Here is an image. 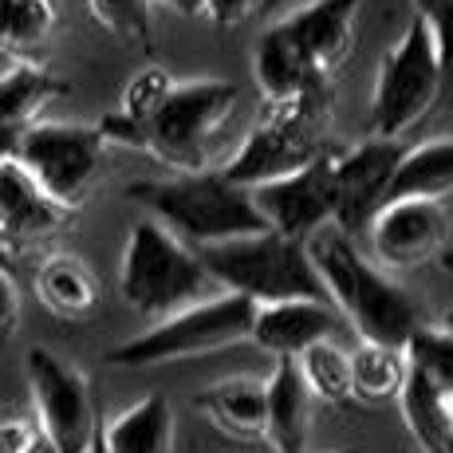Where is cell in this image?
Here are the masks:
<instances>
[{
	"mask_svg": "<svg viewBox=\"0 0 453 453\" xmlns=\"http://www.w3.org/2000/svg\"><path fill=\"white\" fill-rule=\"evenodd\" d=\"M363 0H308L273 20L252 48V75L265 99L324 91L355 48V16Z\"/></svg>",
	"mask_w": 453,
	"mask_h": 453,
	"instance_id": "obj_1",
	"label": "cell"
},
{
	"mask_svg": "<svg viewBox=\"0 0 453 453\" xmlns=\"http://www.w3.org/2000/svg\"><path fill=\"white\" fill-rule=\"evenodd\" d=\"M311 265L324 280L327 300L343 311L347 327L359 331V339H379V343L403 347L411 331L422 324L418 303L398 288L382 265H374L359 252L355 237L339 233L335 225H324L308 237Z\"/></svg>",
	"mask_w": 453,
	"mask_h": 453,
	"instance_id": "obj_2",
	"label": "cell"
},
{
	"mask_svg": "<svg viewBox=\"0 0 453 453\" xmlns=\"http://www.w3.org/2000/svg\"><path fill=\"white\" fill-rule=\"evenodd\" d=\"M127 197L150 209L154 221H162L173 237L194 249L268 229L252 194L245 186H233L221 170H189L173 178L134 181L127 186Z\"/></svg>",
	"mask_w": 453,
	"mask_h": 453,
	"instance_id": "obj_3",
	"label": "cell"
},
{
	"mask_svg": "<svg viewBox=\"0 0 453 453\" xmlns=\"http://www.w3.org/2000/svg\"><path fill=\"white\" fill-rule=\"evenodd\" d=\"M202 265L217 280V288L241 292L257 303L276 300H327L324 280L311 265L308 241H292L276 229L241 233V237L217 241L197 249Z\"/></svg>",
	"mask_w": 453,
	"mask_h": 453,
	"instance_id": "obj_4",
	"label": "cell"
},
{
	"mask_svg": "<svg viewBox=\"0 0 453 453\" xmlns=\"http://www.w3.org/2000/svg\"><path fill=\"white\" fill-rule=\"evenodd\" d=\"M119 292L134 311L162 319L221 288L194 245L178 241L154 217H142L127 233L123 260H119Z\"/></svg>",
	"mask_w": 453,
	"mask_h": 453,
	"instance_id": "obj_5",
	"label": "cell"
},
{
	"mask_svg": "<svg viewBox=\"0 0 453 453\" xmlns=\"http://www.w3.org/2000/svg\"><path fill=\"white\" fill-rule=\"evenodd\" d=\"M241 111V87L229 80H186L173 83L162 107L146 119L142 146L150 158L173 173L209 170L217 142Z\"/></svg>",
	"mask_w": 453,
	"mask_h": 453,
	"instance_id": "obj_6",
	"label": "cell"
},
{
	"mask_svg": "<svg viewBox=\"0 0 453 453\" xmlns=\"http://www.w3.org/2000/svg\"><path fill=\"white\" fill-rule=\"evenodd\" d=\"M252 316H257V300L221 288L205 296V300L162 316L150 331L111 347L103 359L111 367H162V363L213 355L225 351V347L245 343L252 335Z\"/></svg>",
	"mask_w": 453,
	"mask_h": 453,
	"instance_id": "obj_7",
	"label": "cell"
},
{
	"mask_svg": "<svg viewBox=\"0 0 453 453\" xmlns=\"http://www.w3.org/2000/svg\"><path fill=\"white\" fill-rule=\"evenodd\" d=\"M324 123H327V87L324 91H300L284 99H265L257 123L241 138L233 158L221 173L233 186H265L273 178L296 173L324 150Z\"/></svg>",
	"mask_w": 453,
	"mask_h": 453,
	"instance_id": "obj_8",
	"label": "cell"
},
{
	"mask_svg": "<svg viewBox=\"0 0 453 453\" xmlns=\"http://www.w3.org/2000/svg\"><path fill=\"white\" fill-rule=\"evenodd\" d=\"M441 95L446 91H441V67H438V51H434V36L422 16H414L403 36L387 48L379 75H374L371 134L403 138L406 130H414L430 115Z\"/></svg>",
	"mask_w": 453,
	"mask_h": 453,
	"instance_id": "obj_9",
	"label": "cell"
},
{
	"mask_svg": "<svg viewBox=\"0 0 453 453\" xmlns=\"http://www.w3.org/2000/svg\"><path fill=\"white\" fill-rule=\"evenodd\" d=\"M107 158V138L95 123H59L36 119L16 142V162L67 209H80L95 189Z\"/></svg>",
	"mask_w": 453,
	"mask_h": 453,
	"instance_id": "obj_10",
	"label": "cell"
},
{
	"mask_svg": "<svg viewBox=\"0 0 453 453\" xmlns=\"http://www.w3.org/2000/svg\"><path fill=\"white\" fill-rule=\"evenodd\" d=\"M28 390H32V414L43 430V446L51 453H87L91 438L99 430L95 414L91 382L83 371L64 363L48 347L28 351Z\"/></svg>",
	"mask_w": 453,
	"mask_h": 453,
	"instance_id": "obj_11",
	"label": "cell"
},
{
	"mask_svg": "<svg viewBox=\"0 0 453 453\" xmlns=\"http://www.w3.org/2000/svg\"><path fill=\"white\" fill-rule=\"evenodd\" d=\"M403 138L367 134L363 142L331 150V181H335V225L339 233L359 241L367 233L371 217L387 205L390 173L403 158Z\"/></svg>",
	"mask_w": 453,
	"mask_h": 453,
	"instance_id": "obj_12",
	"label": "cell"
},
{
	"mask_svg": "<svg viewBox=\"0 0 453 453\" xmlns=\"http://www.w3.org/2000/svg\"><path fill=\"white\" fill-rule=\"evenodd\" d=\"M257 202L260 217L268 229L284 233L292 241H308L311 233H319L335 217V181H331V146L316 154L308 165H300L296 173L273 178L265 186L249 189Z\"/></svg>",
	"mask_w": 453,
	"mask_h": 453,
	"instance_id": "obj_13",
	"label": "cell"
},
{
	"mask_svg": "<svg viewBox=\"0 0 453 453\" xmlns=\"http://www.w3.org/2000/svg\"><path fill=\"white\" fill-rule=\"evenodd\" d=\"M374 260L390 273H411L422 268L449 245V213L434 197H403L387 202L371 217L367 233Z\"/></svg>",
	"mask_w": 453,
	"mask_h": 453,
	"instance_id": "obj_14",
	"label": "cell"
},
{
	"mask_svg": "<svg viewBox=\"0 0 453 453\" xmlns=\"http://www.w3.org/2000/svg\"><path fill=\"white\" fill-rule=\"evenodd\" d=\"M75 209L48 194L16 158L0 162V241L12 252L67 229Z\"/></svg>",
	"mask_w": 453,
	"mask_h": 453,
	"instance_id": "obj_15",
	"label": "cell"
},
{
	"mask_svg": "<svg viewBox=\"0 0 453 453\" xmlns=\"http://www.w3.org/2000/svg\"><path fill=\"white\" fill-rule=\"evenodd\" d=\"M347 331L343 311L331 300H276L257 303L252 316V343L273 359H296L316 339H339Z\"/></svg>",
	"mask_w": 453,
	"mask_h": 453,
	"instance_id": "obj_16",
	"label": "cell"
},
{
	"mask_svg": "<svg viewBox=\"0 0 453 453\" xmlns=\"http://www.w3.org/2000/svg\"><path fill=\"white\" fill-rule=\"evenodd\" d=\"M311 390L303 387L292 359H276L265 379V426L260 438L273 453H308L311 434Z\"/></svg>",
	"mask_w": 453,
	"mask_h": 453,
	"instance_id": "obj_17",
	"label": "cell"
},
{
	"mask_svg": "<svg viewBox=\"0 0 453 453\" xmlns=\"http://www.w3.org/2000/svg\"><path fill=\"white\" fill-rule=\"evenodd\" d=\"M36 296L56 319L75 324L99 311L103 288L87 260H80L75 252H51L36 268Z\"/></svg>",
	"mask_w": 453,
	"mask_h": 453,
	"instance_id": "obj_18",
	"label": "cell"
},
{
	"mask_svg": "<svg viewBox=\"0 0 453 453\" xmlns=\"http://www.w3.org/2000/svg\"><path fill=\"white\" fill-rule=\"evenodd\" d=\"M107 453H173V406L165 395H142L119 411L111 422H99Z\"/></svg>",
	"mask_w": 453,
	"mask_h": 453,
	"instance_id": "obj_19",
	"label": "cell"
},
{
	"mask_svg": "<svg viewBox=\"0 0 453 453\" xmlns=\"http://www.w3.org/2000/svg\"><path fill=\"white\" fill-rule=\"evenodd\" d=\"M197 411L229 438H260L265 426V379H221L197 390Z\"/></svg>",
	"mask_w": 453,
	"mask_h": 453,
	"instance_id": "obj_20",
	"label": "cell"
},
{
	"mask_svg": "<svg viewBox=\"0 0 453 453\" xmlns=\"http://www.w3.org/2000/svg\"><path fill=\"white\" fill-rule=\"evenodd\" d=\"M446 194H453V134L406 146L395 173H390L387 202H403V197H434V202H441Z\"/></svg>",
	"mask_w": 453,
	"mask_h": 453,
	"instance_id": "obj_21",
	"label": "cell"
},
{
	"mask_svg": "<svg viewBox=\"0 0 453 453\" xmlns=\"http://www.w3.org/2000/svg\"><path fill=\"white\" fill-rule=\"evenodd\" d=\"M67 95V83L56 80L36 59H16L0 72V127L4 130H24L36 123L51 99Z\"/></svg>",
	"mask_w": 453,
	"mask_h": 453,
	"instance_id": "obj_22",
	"label": "cell"
},
{
	"mask_svg": "<svg viewBox=\"0 0 453 453\" xmlns=\"http://www.w3.org/2000/svg\"><path fill=\"white\" fill-rule=\"evenodd\" d=\"M411 379L406 351L379 339H359L351 351V398L359 403H398Z\"/></svg>",
	"mask_w": 453,
	"mask_h": 453,
	"instance_id": "obj_23",
	"label": "cell"
},
{
	"mask_svg": "<svg viewBox=\"0 0 453 453\" xmlns=\"http://www.w3.org/2000/svg\"><path fill=\"white\" fill-rule=\"evenodd\" d=\"M292 363L316 403H351V351L339 339H316Z\"/></svg>",
	"mask_w": 453,
	"mask_h": 453,
	"instance_id": "obj_24",
	"label": "cell"
},
{
	"mask_svg": "<svg viewBox=\"0 0 453 453\" xmlns=\"http://www.w3.org/2000/svg\"><path fill=\"white\" fill-rule=\"evenodd\" d=\"M56 28V4L51 0H0V48L24 51L40 48Z\"/></svg>",
	"mask_w": 453,
	"mask_h": 453,
	"instance_id": "obj_25",
	"label": "cell"
},
{
	"mask_svg": "<svg viewBox=\"0 0 453 453\" xmlns=\"http://www.w3.org/2000/svg\"><path fill=\"white\" fill-rule=\"evenodd\" d=\"M403 351L411 363V374L438 387L441 395L453 387V335L441 324H418L403 343Z\"/></svg>",
	"mask_w": 453,
	"mask_h": 453,
	"instance_id": "obj_26",
	"label": "cell"
},
{
	"mask_svg": "<svg viewBox=\"0 0 453 453\" xmlns=\"http://www.w3.org/2000/svg\"><path fill=\"white\" fill-rule=\"evenodd\" d=\"M87 4L111 36L150 48V0H87Z\"/></svg>",
	"mask_w": 453,
	"mask_h": 453,
	"instance_id": "obj_27",
	"label": "cell"
},
{
	"mask_svg": "<svg viewBox=\"0 0 453 453\" xmlns=\"http://www.w3.org/2000/svg\"><path fill=\"white\" fill-rule=\"evenodd\" d=\"M43 430L32 406H0V453H40Z\"/></svg>",
	"mask_w": 453,
	"mask_h": 453,
	"instance_id": "obj_28",
	"label": "cell"
},
{
	"mask_svg": "<svg viewBox=\"0 0 453 453\" xmlns=\"http://www.w3.org/2000/svg\"><path fill=\"white\" fill-rule=\"evenodd\" d=\"M426 28L434 36V51H438V67H441V91L453 95V0H441L438 8L422 12Z\"/></svg>",
	"mask_w": 453,
	"mask_h": 453,
	"instance_id": "obj_29",
	"label": "cell"
},
{
	"mask_svg": "<svg viewBox=\"0 0 453 453\" xmlns=\"http://www.w3.org/2000/svg\"><path fill=\"white\" fill-rule=\"evenodd\" d=\"M202 16H209L217 28H241V24L265 16V0H205Z\"/></svg>",
	"mask_w": 453,
	"mask_h": 453,
	"instance_id": "obj_30",
	"label": "cell"
},
{
	"mask_svg": "<svg viewBox=\"0 0 453 453\" xmlns=\"http://www.w3.org/2000/svg\"><path fill=\"white\" fill-rule=\"evenodd\" d=\"M20 327V288L12 280V268H0V347L12 343Z\"/></svg>",
	"mask_w": 453,
	"mask_h": 453,
	"instance_id": "obj_31",
	"label": "cell"
},
{
	"mask_svg": "<svg viewBox=\"0 0 453 453\" xmlns=\"http://www.w3.org/2000/svg\"><path fill=\"white\" fill-rule=\"evenodd\" d=\"M24 130H4L0 127V162L4 158H16V142H20Z\"/></svg>",
	"mask_w": 453,
	"mask_h": 453,
	"instance_id": "obj_32",
	"label": "cell"
},
{
	"mask_svg": "<svg viewBox=\"0 0 453 453\" xmlns=\"http://www.w3.org/2000/svg\"><path fill=\"white\" fill-rule=\"evenodd\" d=\"M158 4H165V8H173V12H181V16H202L205 0H158Z\"/></svg>",
	"mask_w": 453,
	"mask_h": 453,
	"instance_id": "obj_33",
	"label": "cell"
},
{
	"mask_svg": "<svg viewBox=\"0 0 453 453\" xmlns=\"http://www.w3.org/2000/svg\"><path fill=\"white\" fill-rule=\"evenodd\" d=\"M16 265V252L4 245V241H0V268H12Z\"/></svg>",
	"mask_w": 453,
	"mask_h": 453,
	"instance_id": "obj_34",
	"label": "cell"
},
{
	"mask_svg": "<svg viewBox=\"0 0 453 453\" xmlns=\"http://www.w3.org/2000/svg\"><path fill=\"white\" fill-rule=\"evenodd\" d=\"M87 453H107V446H103V438H99V430H95V438H91V449Z\"/></svg>",
	"mask_w": 453,
	"mask_h": 453,
	"instance_id": "obj_35",
	"label": "cell"
},
{
	"mask_svg": "<svg viewBox=\"0 0 453 453\" xmlns=\"http://www.w3.org/2000/svg\"><path fill=\"white\" fill-rule=\"evenodd\" d=\"M284 4H288V0H265V12H280Z\"/></svg>",
	"mask_w": 453,
	"mask_h": 453,
	"instance_id": "obj_36",
	"label": "cell"
},
{
	"mask_svg": "<svg viewBox=\"0 0 453 453\" xmlns=\"http://www.w3.org/2000/svg\"><path fill=\"white\" fill-rule=\"evenodd\" d=\"M441 398H446V414H449V422H453V387L446 390V395H441Z\"/></svg>",
	"mask_w": 453,
	"mask_h": 453,
	"instance_id": "obj_37",
	"label": "cell"
},
{
	"mask_svg": "<svg viewBox=\"0 0 453 453\" xmlns=\"http://www.w3.org/2000/svg\"><path fill=\"white\" fill-rule=\"evenodd\" d=\"M441 327H446V331H449V335H453V308L446 311V316H441Z\"/></svg>",
	"mask_w": 453,
	"mask_h": 453,
	"instance_id": "obj_38",
	"label": "cell"
},
{
	"mask_svg": "<svg viewBox=\"0 0 453 453\" xmlns=\"http://www.w3.org/2000/svg\"><path fill=\"white\" fill-rule=\"evenodd\" d=\"M331 453H359V449H331Z\"/></svg>",
	"mask_w": 453,
	"mask_h": 453,
	"instance_id": "obj_39",
	"label": "cell"
}]
</instances>
